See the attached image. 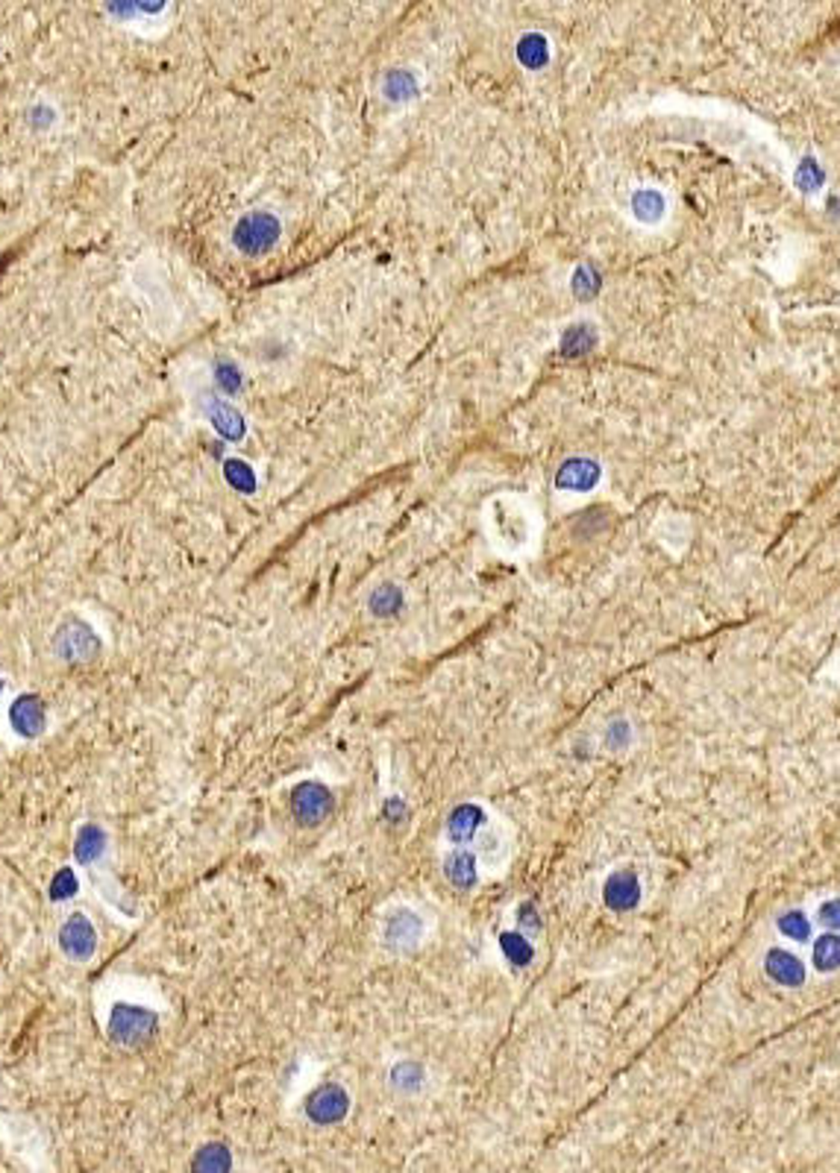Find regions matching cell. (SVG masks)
Listing matches in <instances>:
<instances>
[{"label": "cell", "instance_id": "12", "mask_svg": "<svg viewBox=\"0 0 840 1173\" xmlns=\"http://www.w3.org/2000/svg\"><path fill=\"white\" fill-rule=\"evenodd\" d=\"M597 479H600V467L594 464V460L573 458L559 470V479L555 481H559V488H567V490H588V488H594Z\"/></svg>", "mask_w": 840, "mask_h": 1173}, {"label": "cell", "instance_id": "27", "mask_svg": "<svg viewBox=\"0 0 840 1173\" xmlns=\"http://www.w3.org/2000/svg\"><path fill=\"white\" fill-rule=\"evenodd\" d=\"M386 816L388 819H405V804L400 801V798H391L388 807H386Z\"/></svg>", "mask_w": 840, "mask_h": 1173}, {"label": "cell", "instance_id": "6", "mask_svg": "<svg viewBox=\"0 0 840 1173\" xmlns=\"http://www.w3.org/2000/svg\"><path fill=\"white\" fill-rule=\"evenodd\" d=\"M602 901L614 913H632V909L640 904V880L632 868L614 871V875L605 880L602 886Z\"/></svg>", "mask_w": 840, "mask_h": 1173}, {"label": "cell", "instance_id": "7", "mask_svg": "<svg viewBox=\"0 0 840 1173\" xmlns=\"http://www.w3.org/2000/svg\"><path fill=\"white\" fill-rule=\"evenodd\" d=\"M9 722L21 736H39L44 731V722H47L44 702L39 695H30V693L18 695L9 707Z\"/></svg>", "mask_w": 840, "mask_h": 1173}, {"label": "cell", "instance_id": "9", "mask_svg": "<svg viewBox=\"0 0 840 1173\" xmlns=\"http://www.w3.org/2000/svg\"><path fill=\"white\" fill-rule=\"evenodd\" d=\"M424 935V921H420L412 909H397L391 913L386 921V942L388 947H397V951H405V947H415L417 939Z\"/></svg>", "mask_w": 840, "mask_h": 1173}, {"label": "cell", "instance_id": "4", "mask_svg": "<svg viewBox=\"0 0 840 1173\" xmlns=\"http://www.w3.org/2000/svg\"><path fill=\"white\" fill-rule=\"evenodd\" d=\"M350 1112V1094L341 1089L338 1082H324L308 1094L306 1100V1118L317 1127H332L344 1120Z\"/></svg>", "mask_w": 840, "mask_h": 1173}, {"label": "cell", "instance_id": "26", "mask_svg": "<svg viewBox=\"0 0 840 1173\" xmlns=\"http://www.w3.org/2000/svg\"><path fill=\"white\" fill-rule=\"evenodd\" d=\"M230 479H236V481H239V488H247V490H250V484H253L250 472H247L244 467H239V464H232V467H230Z\"/></svg>", "mask_w": 840, "mask_h": 1173}, {"label": "cell", "instance_id": "14", "mask_svg": "<svg viewBox=\"0 0 840 1173\" xmlns=\"http://www.w3.org/2000/svg\"><path fill=\"white\" fill-rule=\"evenodd\" d=\"M106 851V833L97 825H85L77 833V845H73V857H77L80 866H92L103 857Z\"/></svg>", "mask_w": 840, "mask_h": 1173}, {"label": "cell", "instance_id": "25", "mask_svg": "<svg viewBox=\"0 0 840 1173\" xmlns=\"http://www.w3.org/2000/svg\"><path fill=\"white\" fill-rule=\"evenodd\" d=\"M626 740H629V728H626V722H614V725L609 728V745L623 748V745H626Z\"/></svg>", "mask_w": 840, "mask_h": 1173}, {"label": "cell", "instance_id": "18", "mask_svg": "<svg viewBox=\"0 0 840 1173\" xmlns=\"http://www.w3.org/2000/svg\"><path fill=\"white\" fill-rule=\"evenodd\" d=\"M776 927H779L785 939H794V942H808V935H811V921L802 909H787V913H782L779 921H776Z\"/></svg>", "mask_w": 840, "mask_h": 1173}, {"label": "cell", "instance_id": "5", "mask_svg": "<svg viewBox=\"0 0 840 1173\" xmlns=\"http://www.w3.org/2000/svg\"><path fill=\"white\" fill-rule=\"evenodd\" d=\"M59 947L71 959H77V963L89 959L94 954V947H97V933L92 927V921L85 918L83 913L71 916L65 925H62V930H59Z\"/></svg>", "mask_w": 840, "mask_h": 1173}, {"label": "cell", "instance_id": "8", "mask_svg": "<svg viewBox=\"0 0 840 1173\" xmlns=\"http://www.w3.org/2000/svg\"><path fill=\"white\" fill-rule=\"evenodd\" d=\"M764 971H767V977L773 983L787 985V989H796V985H802L808 977L806 965H802L790 951H785V947H773V951H767V956H764Z\"/></svg>", "mask_w": 840, "mask_h": 1173}, {"label": "cell", "instance_id": "1", "mask_svg": "<svg viewBox=\"0 0 840 1173\" xmlns=\"http://www.w3.org/2000/svg\"><path fill=\"white\" fill-rule=\"evenodd\" d=\"M159 1018L151 1009L132 1006V1003H118L109 1015V1039L123 1044V1047H139L144 1044L151 1035L156 1032Z\"/></svg>", "mask_w": 840, "mask_h": 1173}, {"label": "cell", "instance_id": "28", "mask_svg": "<svg viewBox=\"0 0 840 1173\" xmlns=\"http://www.w3.org/2000/svg\"><path fill=\"white\" fill-rule=\"evenodd\" d=\"M0 693H4V681H0Z\"/></svg>", "mask_w": 840, "mask_h": 1173}, {"label": "cell", "instance_id": "11", "mask_svg": "<svg viewBox=\"0 0 840 1173\" xmlns=\"http://www.w3.org/2000/svg\"><path fill=\"white\" fill-rule=\"evenodd\" d=\"M482 825H485V813H482L476 804H462V807H455L447 819V836L455 845H467Z\"/></svg>", "mask_w": 840, "mask_h": 1173}, {"label": "cell", "instance_id": "24", "mask_svg": "<svg viewBox=\"0 0 840 1173\" xmlns=\"http://www.w3.org/2000/svg\"><path fill=\"white\" fill-rule=\"evenodd\" d=\"M517 921H521V925L529 927V930H538L541 927V918H538L535 904H521V909H517Z\"/></svg>", "mask_w": 840, "mask_h": 1173}, {"label": "cell", "instance_id": "19", "mask_svg": "<svg viewBox=\"0 0 840 1173\" xmlns=\"http://www.w3.org/2000/svg\"><path fill=\"white\" fill-rule=\"evenodd\" d=\"M400 607H403V593H400V586H394V584H382L374 590V596H370V610H374L376 616H394Z\"/></svg>", "mask_w": 840, "mask_h": 1173}, {"label": "cell", "instance_id": "3", "mask_svg": "<svg viewBox=\"0 0 840 1173\" xmlns=\"http://www.w3.org/2000/svg\"><path fill=\"white\" fill-rule=\"evenodd\" d=\"M56 654L68 664H89L97 654H101V640L97 634L85 625L80 619H68L65 625L56 631Z\"/></svg>", "mask_w": 840, "mask_h": 1173}, {"label": "cell", "instance_id": "10", "mask_svg": "<svg viewBox=\"0 0 840 1173\" xmlns=\"http://www.w3.org/2000/svg\"><path fill=\"white\" fill-rule=\"evenodd\" d=\"M277 220H270L268 215H253V218H247V220H241V227H239V244L247 249V253H256V249H265V247H270L274 244V238H277Z\"/></svg>", "mask_w": 840, "mask_h": 1173}, {"label": "cell", "instance_id": "21", "mask_svg": "<svg viewBox=\"0 0 840 1173\" xmlns=\"http://www.w3.org/2000/svg\"><path fill=\"white\" fill-rule=\"evenodd\" d=\"M391 1082L403 1091H415L417 1085L424 1082V1068H420L417 1062H400L391 1071Z\"/></svg>", "mask_w": 840, "mask_h": 1173}, {"label": "cell", "instance_id": "22", "mask_svg": "<svg viewBox=\"0 0 840 1173\" xmlns=\"http://www.w3.org/2000/svg\"><path fill=\"white\" fill-rule=\"evenodd\" d=\"M73 892H77V875H73V868H59L51 883V897L54 901H68Z\"/></svg>", "mask_w": 840, "mask_h": 1173}, {"label": "cell", "instance_id": "16", "mask_svg": "<svg viewBox=\"0 0 840 1173\" xmlns=\"http://www.w3.org/2000/svg\"><path fill=\"white\" fill-rule=\"evenodd\" d=\"M500 947H503L505 959H509V963L517 965V968H526L529 963H532V956H535V947L529 945L526 935L512 933V930L500 935Z\"/></svg>", "mask_w": 840, "mask_h": 1173}, {"label": "cell", "instance_id": "13", "mask_svg": "<svg viewBox=\"0 0 840 1173\" xmlns=\"http://www.w3.org/2000/svg\"><path fill=\"white\" fill-rule=\"evenodd\" d=\"M444 875L455 886V889H474L476 886V857L464 848L450 851L447 863H444Z\"/></svg>", "mask_w": 840, "mask_h": 1173}, {"label": "cell", "instance_id": "20", "mask_svg": "<svg viewBox=\"0 0 840 1173\" xmlns=\"http://www.w3.org/2000/svg\"><path fill=\"white\" fill-rule=\"evenodd\" d=\"M517 53H521L523 65L538 68V65H543V62H547V42H543V35H526V39L521 42V47H517Z\"/></svg>", "mask_w": 840, "mask_h": 1173}, {"label": "cell", "instance_id": "2", "mask_svg": "<svg viewBox=\"0 0 840 1173\" xmlns=\"http://www.w3.org/2000/svg\"><path fill=\"white\" fill-rule=\"evenodd\" d=\"M336 809V798L327 790L324 783L317 780H303L300 786H294L291 792V816L300 821L306 828H315L320 821H327Z\"/></svg>", "mask_w": 840, "mask_h": 1173}, {"label": "cell", "instance_id": "23", "mask_svg": "<svg viewBox=\"0 0 840 1173\" xmlns=\"http://www.w3.org/2000/svg\"><path fill=\"white\" fill-rule=\"evenodd\" d=\"M820 921H823L825 927H832V930L840 927V897H835V901H825L820 906Z\"/></svg>", "mask_w": 840, "mask_h": 1173}, {"label": "cell", "instance_id": "17", "mask_svg": "<svg viewBox=\"0 0 840 1173\" xmlns=\"http://www.w3.org/2000/svg\"><path fill=\"white\" fill-rule=\"evenodd\" d=\"M191 1168L194 1170H209V1173L230 1170L232 1168V1156H230V1150H227L224 1144H206V1147H200V1150H197Z\"/></svg>", "mask_w": 840, "mask_h": 1173}, {"label": "cell", "instance_id": "15", "mask_svg": "<svg viewBox=\"0 0 840 1173\" xmlns=\"http://www.w3.org/2000/svg\"><path fill=\"white\" fill-rule=\"evenodd\" d=\"M814 968L823 971V974L840 968V935L825 933L814 942Z\"/></svg>", "mask_w": 840, "mask_h": 1173}]
</instances>
